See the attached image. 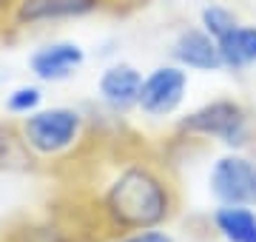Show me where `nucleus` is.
Returning a JSON list of instances; mask_svg holds the SVG:
<instances>
[{
    "label": "nucleus",
    "instance_id": "13",
    "mask_svg": "<svg viewBox=\"0 0 256 242\" xmlns=\"http://www.w3.org/2000/svg\"><path fill=\"white\" fill-rule=\"evenodd\" d=\"M0 242H80V231L63 220H32L12 228Z\"/></svg>",
    "mask_w": 256,
    "mask_h": 242
},
{
    "label": "nucleus",
    "instance_id": "4",
    "mask_svg": "<svg viewBox=\"0 0 256 242\" xmlns=\"http://www.w3.org/2000/svg\"><path fill=\"white\" fill-rule=\"evenodd\" d=\"M208 191L216 205L256 208V160L245 151H225L210 162Z\"/></svg>",
    "mask_w": 256,
    "mask_h": 242
},
{
    "label": "nucleus",
    "instance_id": "1",
    "mask_svg": "<svg viewBox=\"0 0 256 242\" xmlns=\"http://www.w3.org/2000/svg\"><path fill=\"white\" fill-rule=\"evenodd\" d=\"M180 208L174 180L154 162H126L106 182L97 200V216L117 234L160 228L174 220Z\"/></svg>",
    "mask_w": 256,
    "mask_h": 242
},
{
    "label": "nucleus",
    "instance_id": "7",
    "mask_svg": "<svg viewBox=\"0 0 256 242\" xmlns=\"http://www.w3.org/2000/svg\"><path fill=\"white\" fill-rule=\"evenodd\" d=\"M86 66V48L74 40H52L28 54V72L37 83H63Z\"/></svg>",
    "mask_w": 256,
    "mask_h": 242
},
{
    "label": "nucleus",
    "instance_id": "11",
    "mask_svg": "<svg viewBox=\"0 0 256 242\" xmlns=\"http://www.w3.org/2000/svg\"><path fill=\"white\" fill-rule=\"evenodd\" d=\"M210 225L225 242H256V208L250 205H216Z\"/></svg>",
    "mask_w": 256,
    "mask_h": 242
},
{
    "label": "nucleus",
    "instance_id": "9",
    "mask_svg": "<svg viewBox=\"0 0 256 242\" xmlns=\"http://www.w3.org/2000/svg\"><path fill=\"white\" fill-rule=\"evenodd\" d=\"M171 60L185 72H222L220 43L202 26H185L171 43Z\"/></svg>",
    "mask_w": 256,
    "mask_h": 242
},
{
    "label": "nucleus",
    "instance_id": "3",
    "mask_svg": "<svg viewBox=\"0 0 256 242\" xmlns=\"http://www.w3.org/2000/svg\"><path fill=\"white\" fill-rule=\"evenodd\" d=\"M88 120L74 106H40L20 117V134L40 162H57L72 157L82 146Z\"/></svg>",
    "mask_w": 256,
    "mask_h": 242
},
{
    "label": "nucleus",
    "instance_id": "8",
    "mask_svg": "<svg viewBox=\"0 0 256 242\" xmlns=\"http://www.w3.org/2000/svg\"><path fill=\"white\" fill-rule=\"evenodd\" d=\"M142 72L131 63H111L97 77V97L111 114H126L137 108L140 88H142Z\"/></svg>",
    "mask_w": 256,
    "mask_h": 242
},
{
    "label": "nucleus",
    "instance_id": "2",
    "mask_svg": "<svg viewBox=\"0 0 256 242\" xmlns=\"http://www.w3.org/2000/svg\"><path fill=\"white\" fill-rule=\"evenodd\" d=\"M174 131L182 140H210L225 151H248L256 142L254 114L242 100L216 97L180 117Z\"/></svg>",
    "mask_w": 256,
    "mask_h": 242
},
{
    "label": "nucleus",
    "instance_id": "6",
    "mask_svg": "<svg viewBox=\"0 0 256 242\" xmlns=\"http://www.w3.org/2000/svg\"><path fill=\"white\" fill-rule=\"evenodd\" d=\"M111 0H14V9L6 20L12 28H32L63 20H80L102 12Z\"/></svg>",
    "mask_w": 256,
    "mask_h": 242
},
{
    "label": "nucleus",
    "instance_id": "15",
    "mask_svg": "<svg viewBox=\"0 0 256 242\" xmlns=\"http://www.w3.org/2000/svg\"><path fill=\"white\" fill-rule=\"evenodd\" d=\"M43 106V86L40 83H23L6 94V112L14 117H26Z\"/></svg>",
    "mask_w": 256,
    "mask_h": 242
},
{
    "label": "nucleus",
    "instance_id": "12",
    "mask_svg": "<svg viewBox=\"0 0 256 242\" xmlns=\"http://www.w3.org/2000/svg\"><path fill=\"white\" fill-rule=\"evenodd\" d=\"M37 168H40V160L26 146L23 134H20V126L0 120V171L28 174V171H37Z\"/></svg>",
    "mask_w": 256,
    "mask_h": 242
},
{
    "label": "nucleus",
    "instance_id": "5",
    "mask_svg": "<svg viewBox=\"0 0 256 242\" xmlns=\"http://www.w3.org/2000/svg\"><path fill=\"white\" fill-rule=\"evenodd\" d=\"M188 94V72L176 63H165L151 68L142 77V88H140L137 108L151 120H162L180 112Z\"/></svg>",
    "mask_w": 256,
    "mask_h": 242
},
{
    "label": "nucleus",
    "instance_id": "16",
    "mask_svg": "<svg viewBox=\"0 0 256 242\" xmlns=\"http://www.w3.org/2000/svg\"><path fill=\"white\" fill-rule=\"evenodd\" d=\"M108 242H176V236L171 231H165V225H160V228H142V231L117 234Z\"/></svg>",
    "mask_w": 256,
    "mask_h": 242
},
{
    "label": "nucleus",
    "instance_id": "10",
    "mask_svg": "<svg viewBox=\"0 0 256 242\" xmlns=\"http://www.w3.org/2000/svg\"><path fill=\"white\" fill-rule=\"evenodd\" d=\"M216 43L222 72H248L256 66V23H239Z\"/></svg>",
    "mask_w": 256,
    "mask_h": 242
},
{
    "label": "nucleus",
    "instance_id": "14",
    "mask_svg": "<svg viewBox=\"0 0 256 242\" xmlns=\"http://www.w3.org/2000/svg\"><path fill=\"white\" fill-rule=\"evenodd\" d=\"M200 26L205 28L214 40H222L234 26H239V18H236V12L228 9V6L208 3V6H202V12H200Z\"/></svg>",
    "mask_w": 256,
    "mask_h": 242
},
{
    "label": "nucleus",
    "instance_id": "17",
    "mask_svg": "<svg viewBox=\"0 0 256 242\" xmlns=\"http://www.w3.org/2000/svg\"><path fill=\"white\" fill-rule=\"evenodd\" d=\"M12 9H14V0H0V23H3V18H9Z\"/></svg>",
    "mask_w": 256,
    "mask_h": 242
}]
</instances>
